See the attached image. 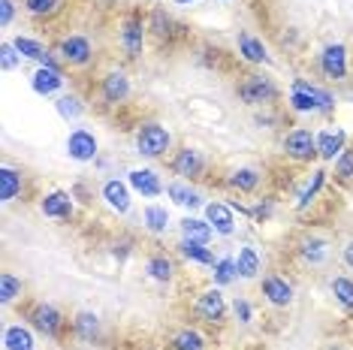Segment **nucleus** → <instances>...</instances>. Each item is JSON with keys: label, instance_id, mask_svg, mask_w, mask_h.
<instances>
[{"label": "nucleus", "instance_id": "nucleus-1", "mask_svg": "<svg viewBox=\"0 0 353 350\" xmlns=\"http://www.w3.org/2000/svg\"><path fill=\"white\" fill-rule=\"evenodd\" d=\"M287 109L296 115H329L335 109V97L332 91L308 82V79H293L290 94H287Z\"/></svg>", "mask_w": 353, "mask_h": 350}, {"label": "nucleus", "instance_id": "nucleus-2", "mask_svg": "<svg viewBox=\"0 0 353 350\" xmlns=\"http://www.w3.org/2000/svg\"><path fill=\"white\" fill-rule=\"evenodd\" d=\"M136 154L145 157V161H160L172 151V133L166 124L160 121H142L136 127V136H133Z\"/></svg>", "mask_w": 353, "mask_h": 350}, {"label": "nucleus", "instance_id": "nucleus-3", "mask_svg": "<svg viewBox=\"0 0 353 350\" xmlns=\"http://www.w3.org/2000/svg\"><path fill=\"white\" fill-rule=\"evenodd\" d=\"M236 97L245 103V106H272L278 97H281V88L272 82L269 76H260V73H248L239 79V85H236Z\"/></svg>", "mask_w": 353, "mask_h": 350}, {"label": "nucleus", "instance_id": "nucleus-4", "mask_svg": "<svg viewBox=\"0 0 353 350\" xmlns=\"http://www.w3.org/2000/svg\"><path fill=\"white\" fill-rule=\"evenodd\" d=\"M145 37H148V21L139 12L127 15L118 25V49L124 52L127 61H139L145 54Z\"/></svg>", "mask_w": 353, "mask_h": 350}, {"label": "nucleus", "instance_id": "nucleus-5", "mask_svg": "<svg viewBox=\"0 0 353 350\" xmlns=\"http://www.w3.org/2000/svg\"><path fill=\"white\" fill-rule=\"evenodd\" d=\"M317 67L326 82H344L350 76V49L344 43H326L317 54Z\"/></svg>", "mask_w": 353, "mask_h": 350}, {"label": "nucleus", "instance_id": "nucleus-6", "mask_svg": "<svg viewBox=\"0 0 353 350\" xmlns=\"http://www.w3.org/2000/svg\"><path fill=\"white\" fill-rule=\"evenodd\" d=\"M281 151H284V157H290L293 163L317 161V133L311 130V127H293V130H287V136L281 139Z\"/></svg>", "mask_w": 353, "mask_h": 350}, {"label": "nucleus", "instance_id": "nucleus-7", "mask_svg": "<svg viewBox=\"0 0 353 350\" xmlns=\"http://www.w3.org/2000/svg\"><path fill=\"white\" fill-rule=\"evenodd\" d=\"M28 323L34 326V332H39L43 338L58 341L63 336L67 317H63V311L58 305H52V302H37V305L28 311Z\"/></svg>", "mask_w": 353, "mask_h": 350}, {"label": "nucleus", "instance_id": "nucleus-8", "mask_svg": "<svg viewBox=\"0 0 353 350\" xmlns=\"http://www.w3.org/2000/svg\"><path fill=\"white\" fill-rule=\"evenodd\" d=\"M63 154L70 157L73 163H97L100 157V139L94 130L88 127H76V130L67 133V142H63Z\"/></svg>", "mask_w": 353, "mask_h": 350}, {"label": "nucleus", "instance_id": "nucleus-9", "mask_svg": "<svg viewBox=\"0 0 353 350\" xmlns=\"http://www.w3.org/2000/svg\"><path fill=\"white\" fill-rule=\"evenodd\" d=\"M130 76L124 73L121 67H112L100 76L97 82V94H100V103L103 106H121V103L130 100Z\"/></svg>", "mask_w": 353, "mask_h": 350}, {"label": "nucleus", "instance_id": "nucleus-10", "mask_svg": "<svg viewBox=\"0 0 353 350\" xmlns=\"http://www.w3.org/2000/svg\"><path fill=\"white\" fill-rule=\"evenodd\" d=\"M205 154L199 148L194 145H181L179 151H172V157H170V169L175 172V178H181V181H199L205 175Z\"/></svg>", "mask_w": 353, "mask_h": 350}, {"label": "nucleus", "instance_id": "nucleus-11", "mask_svg": "<svg viewBox=\"0 0 353 350\" xmlns=\"http://www.w3.org/2000/svg\"><path fill=\"white\" fill-rule=\"evenodd\" d=\"M194 314L203 323H208V326H221L223 320H227V314H230V305H227V296H223V290L212 284L208 290L199 293L196 302H194Z\"/></svg>", "mask_w": 353, "mask_h": 350}, {"label": "nucleus", "instance_id": "nucleus-12", "mask_svg": "<svg viewBox=\"0 0 353 350\" xmlns=\"http://www.w3.org/2000/svg\"><path fill=\"white\" fill-rule=\"evenodd\" d=\"M58 54H61V63H67L73 70H85L94 61V43L85 34H67L58 43Z\"/></svg>", "mask_w": 353, "mask_h": 350}, {"label": "nucleus", "instance_id": "nucleus-13", "mask_svg": "<svg viewBox=\"0 0 353 350\" xmlns=\"http://www.w3.org/2000/svg\"><path fill=\"white\" fill-rule=\"evenodd\" d=\"M127 185L136 196H142V200H157V196L166 194V185L163 178H160L157 169H151V166H136V169L127 172Z\"/></svg>", "mask_w": 353, "mask_h": 350}, {"label": "nucleus", "instance_id": "nucleus-14", "mask_svg": "<svg viewBox=\"0 0 353 350\" xmlns=\"http://www.w3.org/2000/svg\"><path fill=\"white\" fill-rule=\"evenodd\" d=\"M39 214H43V218H49V220H70L76 214L73 194H70V190H61V187L43 194V196H39Z\"/></svg>", "mask_w": 353, "mask_h": 350}, {"label": "nucleus", "instance_id": "nucleus-15", "mask_svg": "<svg viewBox=\"0 0 353 350\" xmlns=\"http://www.w3.org/2000/svg\"><path fill=\"white\" fill-rule=\"evenodd\" d=\"M63 88H67V76H63L61 67L39 63L34 76H30V91L39 94V97H58V94H63Z\"/></svg>", "mask_w": 353, "mask_h": 350}, {"label": "nucleus", "instance_id": "nucleus-16", "mask_svg": "<svg viewBox=\"0 0 353 350\" xmlns=\"http://www.w3.org/2000/svg\"><path fill=\"white\" fill-rule=\"evenodd\" d=\"M260 293H263V299H266L272 308H290L293 296H296L293 284L287 281L284 275H275V272L260 278Z\"/></svg>", "mask_w": 353, "mask_h": 350}, {"label": "nucleus", "instance_id": "nucleus-17", "mask_svg": "<svg viewBox=\"0 0 353 350\" xmlns=\"http://www.w3.org/2000/svg\"><path fill=\"white\" fill-rule=\"evenodd\" d=\"M100 196H103V203H106L115 214H127L133 209V190L121 178H106V181H103Z\"/></svg>", "mask_w": 353, "mask_h": 350}, {"label": "nucleus", "instance_id": "nucleus-18", "mask_svg": "<svg viewBox=\"0 0 353 350\" xmlns=\"http://www.w3.org/2000/svg\"><path fill=\"white\" fill-rule=\"evenodd\" d=\"M344 148H347V130H341V127H323L317 133V161L335 163V157Z\"/></svg>", "mask_w": 353, "mask_h": 350}, {"label": "nucleus", "instance_id": "nucleus-19", "mask_svg": "<svg viewBox=\"0 0 353 350\" xmlns=\"http://www.w3.org/2000/svg\"><path fill=\"white\" fill-rule=\"evenodd\" d=\"M203 212H205V220L214 229V236H232L236 233V209H232L230 203L208 200Z\"/></svg>", "mask_w": 353, "mask_h": 350}, {"label": "nucleus", "instance_id": "nucleus-20", "mask_svg": "<svg viewBox=\"0 0 353 350\" xmlns=\"http://www.w3.org/2000/svg\"><path fill=\"white\" fill-rule=\"evenodd\" d=\"M70 329H73V338L82 341V344H100L103 338V323H100V314L94 311H76L73 314V323H70Z\"/></svg>", "mask_w": 353, "mask_h": 350}, {"label": "nucleus", "instance_id": "nucleus-21", "mask_svg": "<svg viewBox=\"0 0 353 350\" xmlns=\"http://www.w3.org/2000/svg\"><path fill=\"white\" fill-rule=\"evenodd\" d=\"M236 45H239V58L245 63H254V67H263V63H272V54L266 49L260 37H254L251 30H239L236 37Z\"/></svg>", "mask_w": 353, "mask_h": 350}, {"label": "nucleus", "instance_id": "nucleus-22", "mask_svg": "<svg viewBox=\"0 0 353 350\" xmlns=\"http://www.w3.org/2000/svg\"><path fill=\"white\" fill-rule=\"evenodd\" d=\"M166 196L172 200V205H181L188 212H196V209H205V196L199 194L196 187H190V181H181L175 178L166 185Z\"/></svg>", "mask_w": 353, "mask_h": 350}, {"label": "nucleus", "instance_id": "nucleus-23", "mask_svg": "<svg viewBox=\"0 0 353 350\" xmlns=\"http://www.w3.org/2000/svg\"><path fill=\"white\" fill-rule=\"evenodd\" d=\"M12 45L19 49V54L25 61H37V63H46V67H61L58 61L52 58V52H49V45L43 43V39H34V37H15L12 39Z\"/></svg>", "mask_w": 353, "mask_h": 350}, {"label": "nucleus", "instance_id": "nucleus-24", "mask_svg": "<svg viewBox=\"0 0 353 350\" xmlns=\"http://www.w3.org/2000/svg\"><path fill=\"white\" fill-rule=\"evenodd\" d=\"M326 178H329V172L323 169V166H317L314 172H311V178L305 181V187L299 190V194H296V212H308L311 205L317 203V196H320V190L326 187Z\"/></svg>", "mask_w": 353, "mask_h": 350}, {"label": "nucleus", "instance_id": "nucleus-25", "mask_svg": "<svg viewBox=\"0 0 353 350\" xmlns=\"http://www.w3.org/2000/svg\"><path fill=\"white\" fill-rule=\"evenodd\" d=\"M236 272L242 281H256L263 272V257L260 251L254 248V245H242V248L236 251Z\"/></svg>", "mask_w": 353, "mask_h": 350}, {"label": "nucleus", "instance_id": "nucleus-26", "mask_svg": "<svg viewBox=\"0 0 353 350\" xmlns=\"http://www.w3.org/2000/svg\"><path fill=\"white\" fill-rule=\"evenodd\" d=\"M227 185L236 194H256L263 185V172L256 166H239V169H232L227 175Z\"/></svg>", "mask_w": 353, "mask_h": 350}, {"label": "nucleus", "instance_id": "nucleus-27", "mask_svg": "<svg viewBox=\"0 0 353 350\" xmlns=\"http://www.w3.org/2000/svg\"><path fill=\"white\" fill-rule=\"evenodd\" d=\"M21 190H25V175L21 169H15V166L3 163L0 166V203H15L21 196Z\"/></svg>", "mask_w": 353, "mask_h": 350}, {"label": "nucleus", "instance_id": "nucleus-28", "mask_svg": "<svg viewBox=\"0 0 353 350\" xmlns=\"http://www.w3.org/2000/svg\"><path fill=\"white\" fill-rule=\"evenodd\" d=\"M3 350H37L34 326L10 323V326L3 329Z\"/></svg>", "mask_w": 353, "mask_h": 350}, {"label": "nucleus", "instance_id": "nucleus-29", "mask_svg": "<svg viewBox=\"0 0 353 350\" xmlns=\"http://www.w3.org/2000/svg\"><path fill=\"white\" fill-rule=\"evenodd\" d=\"M296 251H299V260L308 262V266H323L332 248H329V242L323 236H305Z\"/></svg>", "mask_w": 353, "mask_h": 350}, {"label": "nucleus", "instance_id": "nucleus-30", "mask_svg": "<svg viewBox=\"0 0 353 350\" xmlns=\"http://www.w3.org/2000/svg\"><path fill=\"white\" fill-rule=\"evenodd\" d=\"M179 229H181V238H190V242L212 245V238H214L212 224L205 218H196V214H184L179 220Z\"/></svg>", "mask_w": 353, "mask_h": 350}, {"label": "nucleus", "instance_id": "nucleus-31", "mask_svg": "<svg viewBox=\"0 0 353 350\" xmlns=\"http://www.w3.org/2000/svg\"><path fill=\"white\" fill-rule=\"evenodd\" d=\"M172 218H170V209L160 203H148L145 209H142V227L148 229L151 236H163L166 229H170Z\"/></svg>", "mask_w": 353, "mask_h": 350}, {"label": "nucleus", "instance_id": "nucleus-32", "mask_svg": "<svg viewBox=\"0 0 353 350\" xmlns=\"http://www.w3.org/2000/svg\"><path fill=\"white\" fill-rule=\"evenodd\" d=\"M179 254L188 262H196V266H205V269H212L214 266V251L208 248V245H203V242H190V238H181L179 242Z\"/></svg>", "mask_w": 353, "mask_h": 350}, {"label": "nucleus", "instance_id": "nucleus-33", "mask_svg": "<svg viewBox=\"0 0 353 350\" xmlns=\"http://www.w3.org/2000/svg\"><path fill=\"white\" fill-rule=\"evenodd\" d=\"M85 100L79 97V94H73V91H63V94H58L54 97V112H58L63 121H79V118L85 115Z\"/></svg>", "mask_w": 353, "mask_h": 350}, {"label": "nucleus", "instance_id": "nucleus-34", "mask_svg": "<svg viewBox=\"0 0 353 350\" xmlns=\"http://www.w3.org/2000/svg\"><path fill=\"white\" fill-rule=\"evenodd\" d=\"M145 275L157 284H170L175 278V262L166 257V254H151L145 260Z\"/></svg>", "mask_w": 353, "mask_h": 350}, {"label": "nucleus", "instance_id": "nucleus-35", "mask_svg": "<svg viewBox=\"0 0 353 350\" xmlns=\"http://www.w3.org/2000/svg\"><path fill=\"white\" fill-rule=\"evenodd\" d=\"M208 341L199 329H194V326H181L179 332L170 338V350H205Z\"/></svg>", "mask_w": 353, "mask_h": 350}, {"label": "nucleus", "instance_id": "nucleus-36", "mask_svg": "<svg viewBox=\"0 0 353 350\" xmlns=\"http://www.w3.org/2000/svg\"><path fill=\"white\" fill-rule=\"evenodd\" d=\"M232 281H239V272H236V254H230V257H218L212 266V284L214 287H230Z\"/></svg>", "mask_w": 353, "mask_h": 350}, {"label": "nucleus", "instance_id": "nucleus-37", "mask_svg": "<svg viewBox=\"0 0 353 350\" xmlns=\"http://www.w3.org/2000/svg\"><path fill=\"white\" fill-rule=\"evenodd\" d=\"M148 34H154L157 39H170L172 37V30H175V21H172V15L163 10V6H154V10L148 12Z\"/></svg>", "mask_w": 353, "mask_h": 350}, {"label": "nucleus", "instance_id": "nucleus-38", "mask_svg": "<svg viewBox=\"0 0 353 350\" xmlns=\"http://www.w3.org/2000/svg\"><path fill=\"white\" fill-rule=\"evenodd\" d=\"M329 290H332V299L339 302L344 311H353V278L335 275L332 281H329Z\"/></svg>", "mask_w": 353, "mask_h": 350}, {"label": "nucleus", "instance_id": "nucleus-39", "mask_svg": "<svg viewBox=\"0 0 353 350\" xmlns=\"http://www.w3.org/2000/svg\"><path fill=\"white\" fill-rule=\"evenodd\" d=\"M21 296H25V284H21V278L12 275V272H3V275H0V302L10 308L12 302L21 299Z\"/></svg>", "mask_w": 353, "mask_h": 350}, {"label": "nucleus", "instance_id": "nucleus-40", "mask_svg": "<svg viewBox=\"0 0 353 350\" xmlns=\"http://www.w3.org/2000/svg\"><path fill=\"white\" fill-rule=\"evenodd\" d=\"M63 10V0H25V12L34 19H54Z\"/></svg>", "mask_w": 353, "mask_h": 350}, {"label": "nucleus", "instance_id": "nucleus-41", "mask_svg": "<svg viewBox=\"0 0 353 350\" xmlns=\"http://www.w3.org/2000/svg\"><path fill=\"white\" fill-rule=\"evenodd\" d=\"M335 178L339 181H353V145H347L335 157Z\"/></svg>", "mask_w": 353, "mask_h": 350}, {"label": "nucleus", "instance_id": "nucleus-42", "mask_svg": "<svg viewBox=\"0 0 353 350\" xmlns=\"http://www.w3.org/2000/svg\"><path fill=\"white\" fill-rule=\"evenodd\" d=\"M21 54L19 49L12 45V39H3V45H0V63H3V73H12L15 67H21Z\"/></svg>", "mask_w": 353, "mask_h": 350}, {"label": "nucleus", "instance_id": "nucleus-43", "mask_svg": "<svg viewBox=\"0 0 353 350\" xmlns=\"http://www.w3.org/2000/svg\"><path fill=\"white\" fill-rule=\"evenodd\" d=\"M232 314H236V320L242 326H248L254 320V305L245 296H236V299H232Z\"/></svg>", "mask_w": 353, "mask_h": 350}, {"label": "nucleus", "instance_id": "nucleus-44", "mask_svg": "<svg viewBox=\"0 0 353 350\" xmlns=\"http://www.w3.org/2000/svg\"><path fill=\"white\" fill-rule=\"evenodd\" d=\"M15 19V0H0V28H10Z\"/></svg>", "mask_w": 353, "mask_h": 350}, {"label": "nucleus", "instance_id": "nucleus-45", "mask_svg": "<svg viewBox=\"0 0 353 350\" xmlns=\"http://www.w3.org/2000/svg\"><path fill=\"white\" fill-rule=\"evenodd\" d=\"M341 260H344V266L353 272V238H347L344 242V248H341Z\"/></svg>", "mask_w": 353, "mask_h": 350}, {"label": "nucleus", "instance_id": "nucleus-46", "mask_svg": "<svg viewBox=\"0 0 353 350\" xmlns=\"http://www.w3.org/2000/svg\"><path fill=\"white\" fill-rule=\"evenodd\" d=\"M130 251H133V242H118V245H115V257H118V260H124Z\"/></svg>", "mask_w": 353, "mask_h": 350}, {"label": "nucleus", "instance_id": "nucleus-47", "mask_svg": "<svg viewBox=\"0 0 353 350\" xmlns=\"http://www.w3.org/2000/svg\"><path fill=\"white\" fill-rule=\"evenodd\" d=\"M175 6H190V3H199V0H172Z\"/></svg>", "mask_w": 353, "mask_h": 350}, {"label": "nucleus", "instance_id": "nucleus-48", "mask_svg": "<svg viewBox=\"0 0 353 350\" xmlns=\"http://www.w3.org/2000/svg\"><path fill=\"white\" fill-rule=\"evenodd\" d=\"M329 350H347V347H339V344H332V347H329Z\"/></svg>", "mask_w": 353, "mask_h": 350}, {"label": "nucleus", "instance_id": "nucleus-49", "mask_svg": "<svg viewBox=\"0 0 353 350\" xmlns=\"http://www.w3.org/2000/svg\"><path fill=\"white\" fill-rule=\"evenodd\" d=\"M350 100H353V97H350Z\"/></svg>", "mask_w": 353, "mask_h": 350}]
</instances>
